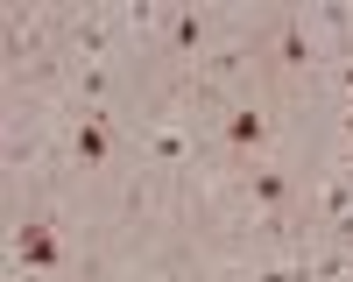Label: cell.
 Listing matches in <instances>:
<instances>
[{
    "mask_svg": "<svg viewBox=\"0 0 353 282\" xmlns=\"http://www.w3.org/2000/svg\"><path fill=\"white\" fill-rule=\"evenodd\" d=\"M21 261L28 268H57V233L50 226H21Z\"/></svg>",
    "mask_w": 353,
    "mask_h": 282,
    "instance_id": "6da1fadb",
    "label": "cell"
},
{
    "mask_svg": "<svg viewBox=\"0 0 353 282\" xmlns=\"http://www.w3.org/2000/svg\"><path fill=\"white\" fill-rule=\"evenodd\" d=\"M226 141H233V149H254V141H261V113L233 106V113H226Z\"/></svg>",
    "mask_w": 353,
    "mask_h": 282,
    "instance_id": "7a4b0ae2",
    "label": "cell"
},
{
    "mask_svg": "<svg viewBox=\"0 0 353 282\" xmlns=\"http://www.w3.org/2000/svg\"><path fill=\"white\" fill-rule=\"evenodd\" d=\"M78 155H85V162H106V120H99V113H85V120H78Z\"/></svg>",
    "mask_w": 353,
    "mask_h": 282,
    "instance_id": "3957f363",
    "label": "cell"
},
{
    "mask_svg": "<svg viewBox=\"0 0 353 282\" xmlns=\"http://www.w3.org/2000/svg\"><path fill=\"white\" fill-rule=\"evenodd\" d=\"M248 184H254V197H261V205H276V197H283V177H276V169H254Z\"/></svg>",
    "mask_w": 353,
    "mask_h": 282,
    "instance_id": "277c9868",
    "label": "cell"
},
{
    "mask_svg": "<svg viewBox=\"0 0 353 282\" xmlns=\"http://www.w3.org/2000/svg\"><path fill=\"white\" fill-rule=\"evenodd\" d=\"M198 36H205V21H198V14H184V21L170 28V43H176V50H198Z\"/></svg>",
    "mask_w": 353,
    "mask_h": 282,
    "instance_id": "5b68a950",
    "label": "cell"
},
{
    "mask_svg": "<svg viewBox=\"0 0 353 282\" xmlns=\"http://www.w3.org/2000/svg\"><path fill=\"white\" fill-rule=\"evenodd\" d=\"M283 64H311V43H304V28H290V36H283Z\"/></svg>",
    "mask_w": 353,
    "mask_h": 282,
    "instance_id": "8992f818",
    "label": "cell"
},
{
    "mask_svg": "<svg viewBox=\"0 0 353 282\" xmlns=\"http://www.w3.org/2000/svg\"><path fill=\"white\" fill-rule=\"evenodd\" d=\"M261 282H304L297 268H269V275H261Z\"/></svg>",
    "mask_w": 353,
    "mask_h": 282,
    "instance_id": "52a82bcc",
    "label": "cell"
},
{
    "mask_svg": "<svg viewBox=\"0 0 353 282\" xmlns=\"http://www.w3.org/2000/svg\"><path fill=\"white\" fill-rule=\"evenodd\" d=\"M346 141H353V113H346Z\"/></svg>",
    "mask_w": 353,
    "mask_h": 282,
    "instance_id": "ba28073f",
    "label": "cell"
},
{
    "mask_svg": "<svg viewBox=\"0 0 353 282\" xmlns=\"http://www.w3.org/2000/svg\"><path fill=\"white\" fill-rule=\"evenodd\" d=\"M346 92H353V64H346Z\"/></svg>",
    "mask_w": 353,
    "mask_h": 282,
    "instance_id": "9c48e42d",
    "label": "cell"
}]
</instances>
